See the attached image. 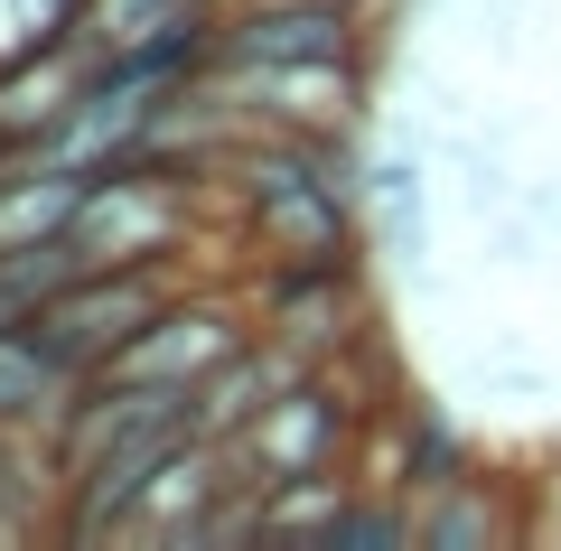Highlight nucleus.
Here are the masks:
<instances>
[{
  "instance_id": "obj_6",
  "label": "nucleus",
  "mask_w": 561,
  "mask_h": 551,
  "mask_svg": "<svg viewBox=\"0 0 561 551\" xmlns=\"http://www.w3.org/2000/svg\"><path fill=\"white\" fill-rule=\"evenodd\" d=\"M515 532H524V514L505 505V477H486V468H468L459 486H440V495H421V542H431V551L515 542Z\"/></svg>"
},
{
  "instance_id": "obj_1",
  "label": "nucleus",
  "mask_w": 561,
  "mask_h": 551,
  "mask_svg": "<svg viewBox=\"0 0 561 551\" xmlns=\"http://www.w3.org/2000/svg\"><path fill=\"white\" fill-rule=\"evenodd\" d=\"M197 272H206V262H84V272L28 318V328H38L47 355L84 383V375H103V365H113V355L131 346V336L150 328V318H160Z\"/></svg>"
},
{
  "instance_id": "obj_7",
  "label": "nucleus",
  "mask_w": 561,
  "mask_h": 551,
  "mask_svg": "<svg viewBox=\"0 0 561 551\" xmlns=\"http://www.w3.org/2000/svg\"><path fill=\"white\" fill-rule=\"evenodd\" d=\"M346 495H356V468H309V477H280V486H253V532H337Z\"/></svg>"
},
{
  "instance_id": "obj_9",
  "label": "nucleus",
  "mask_w": 561,
  "mask_h": 551,
  "mask_svg": "<svg viewBox=\"0 0 561 551\" xmlns=\"http://www.w3.org/2000/svg\"><path fill=\"white\" fill-rule=\"evenodd\" d=\"M365 206H383L393 225H421V177L402 169V159H375V169H365Z\"/></svg>"
},
{
  "instance_id": "obj_3",
  "label": "nucleus",
  "mask_w": 561,
  "mask_h": 551,
  "mask_svg": "<svg viewBox=\"0 0 561 551\" xmlns=\"http://www.w3.org/2000/svg\"><path fill=\"white\" fill-rule=\"evenodd\" d=\"M309 355H290L280 336H253L243 355H225L216 375L197 383V439H234L243 421H262V402L280 393V383H300Z\"/></svg>"
},
{
  "instance_id": "obj_4",
  "label": "nucleus",
  "mask_w": 561,
  "mask_h": 551,
  "mask_svg": "<svg viewBox=\"0 0 561 551\" xmlns=\"http://www.w3.org/2000/svg\"><path fill=\"white\" fill-rule=\"evenodd\" d=\"M84 206V169L57 159H0V253H28V243H57Z\"/></svg>"
},
{
  "instance_id": "obj_8",
  "label": "nucleus",
  "mask_w": 561,
  "mask_h": 551,
  "mask_svg": "<svg viewBox=\"0 0 561 551\" xmlns=\"http://www.w3.org/2000/svg\"><path fill=\"white\" fill-rule=\"evenodd\" d=\"M84 20H94V0H0V76L84 38Z\"/></svg>"
},
{
  "instance_id": "obj_5",
  "label": "nucleus",
  "mask_w": 561,
  "mask_h": 551,
  "mask_svg": "<svg viewBox=\"0 0 561 551\" xmlns=\"http://www.w3.org/2000/svg\"><path fill=\"white\" fill-rule=\"evenodd\" d=\"M66 393H76V375L47 355V336L28 328V318L0 328V431H47Z\"/></svg>"
},
{
  "instance_id": "obj_2",
  "label": "nucleus",
  "mask_w": 561,
  "mask_h": 551,
  "mask_svg": "<svg viewBox=\"0 0 561 551\" xmlns=\"http://www.w3.org/2000/svg\"><path fill=\"white\" fill-rule=\"evenodd\" d=\"M375 38H365L356 0H225V38L206 76H280V66H365Z\"/></svg>"
}]
</instances>
